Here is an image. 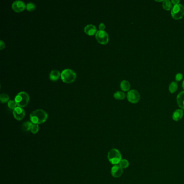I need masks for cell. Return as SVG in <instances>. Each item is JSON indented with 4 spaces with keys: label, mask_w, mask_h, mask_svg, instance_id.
<instances>
[{
    "label": "cell",
    "mask_w": 184,
    "mask_h": 184,
    "mask_svg": "<svg viewBox=\"0 0 184 184\" xmlns=\"http://www.w3.org/2000/svg\"><path fill=\"white\" fill-rule=\"evenodd\" d=\"M47 113L42 109H37L32 111L30 115V119L32 124H41L47 120Z\"/></svg>",
    "instance_id": "cell-1"
},
{
    "label": "cell",
    "mask_w": 184,
    "mask_h": 184,
    "mask_svg": "<svg viewBox=\"0 0 184 184\" xmlns=\"http://www.w3.org/2000/svg\"><path fill=\"white\" fill-rule=\"evenodd\" d=\"M77 75L74 71L70 69H65L62 71L61 78L65 83H72L75 81Z\"/></svg>",
    "instance_id": "cell-2"
},
{
    "label": "cell",
    "mask_w": 184,
    "mask_h": 184,
    "mask_svg": "<svg viewBox=\"0 0 184 184\" xmlns=\"http://www.w3.org/2000/svg\"><path fill=\"white\" fill-rule=\"evenodd\" d=\"M30 100V97L28 93L21 91L17 94L15 98V101L17 107H26L28 105Z\"/></svg>",
    "instance_id": "cell-3"
},
{
    "label": "cell",
    "mask_w": 184,
    "mask_h": 184,
    "mask_svg": "<svg viewBox=\"0 0 184 184\" xmlns=\"http://www.w3.org/2000/svg\"><path fill=\"white\" fill-rule=\"evenodd\" d=\"M107 158L112 164L118 165L122 160V154L119 150L112 148L108 153Z\"/></svg>",
    "instance_id": "cell-4"
},
{
    "label": "cell",
    "mask_w": 184,
    "mask_h": 184,
    "mask_svg": "<svg viewBox=\"0 0 184 184\" xmlns=\"http://www.w3.org/2000/svg\"><path fill=\"white\" fill-rule=\"evenodd\" d=\"M171 15L174 19H181L184 15V6L181 4L174 5L172 8Z\"/></svg>",
    "instance_id": "cell-5"
},
{
    "label": "cell",
    "mask_w": 184,
    "mask_h": 184,
    "mask_svg": "<svg viewBox=\"0 0 184 184\" xmlns=\"http://www.w3.org/2000/svg\"><path fill=\"white\" fill-rule=\"evenodd\" d=\"M95 37L97 41L101 44H107L109 41V35L105 31L98 30L95 35Z\"/></svg>",
    "instance_id": "cell-6"
},
{
    "label": "cell",
    "mask_w": 184,
    "mask_h": 184,
    "mask_svg": "<svg viewBox=\"0 0 184 184\" xmlns=\"http://www.w3.org/2000/svg\"><path fill=\"white\" fill-rule=\"evenodd\" d=\"M140 96L139 92L137 90H131L128 91L127 94V98L130 102L132 103H137L140 99Z\"/></svg>",
    "instance_id": "cell-7"
},
{
    "label": "cell",
    "mask_w": 184,
    "mask_h": 184,
    "mask_svg": "<svg viewBox=\"0 0 184 184\" xmlns=\"http://www.w3.org/2000/svg\"><path fill=\"white\" fill-rule=\"evenodd\" d=\"M11 7L13 10L16 13H20L25 10L26 5L24 2L21 0H16L13 2L11 5Z\"/></svg>",
    "instance_id": "cell-8"
},
{
    "label": "cell",
    "mask_w": 184,
    "mask_h": 184,
    "mask_svg": "<svg viewBox=\"0 0 184 184\" xmlns=\"http://www.w3.org/2000/svg\"><path fill=\"white\" fill-rule=\"evenodd\" d=\"M13 114L14 118L17 120H22L26 115L23 109L19 107H17L13 110Z\"/></svg>",
    "instance_id": "cell-9"
},
{
    "label": "cell",
    "mask_w": 184,
    "mask_h": 184,
    "mask_svg": "<svg viewBox=\"0 0 184 184\" xmlns=\"http://www.w3.org/2000/svg\"><path fill=\"white\" fill-rule=\"evenodd\" d=\"M111 173L112 176L115 178H119L122 175L123 169L119 165H114V166L111 168Z\"/></svg>",
    "instance_id": "cell-10"
},
{
    "label": "cell",
    "mask_w": 184,
    "mask_h": 184,
    "mask_svg": "<svg viewBox=\"0 0 184 184\" xmlns=\"http://www.w3.org/2000/svg\"><path fill=\"white\" fill-rule=\"evenodd\" d=\"M84 32L86 34L88 35L89 36H93L94 34L96 35L97 32V28L93 24H88L84 28Z\"/></svg>",
    "instance_id": "cell-11"
},
{
    "label": "cell",
    "mask_w": 184,
    "mask_h": 184,
    "mask_svg": "<svg viewBox=\"0 0 184 184\" xmlns=\"http://www.w3.org/2000/svg\"><path fill=\"white\" fill-rule=\"evenodd\" d=\"M61 73L57 70H52L49 74L50 79L52 81H57L60 77Z\"/></svg>",
    "instance_id": "cell-12"
},
{
    "label": "cell",
    "mask_w": 184,
    "mask_h": 184,
    "mask_svg": "<svg viewBox=\"0 0 184 184\" xmlns=\"http://www.w3.org/2000/svg\"><path fill=\"white\" fill-rule=\"evenodd\" d=\"M178 105L180 108L184 109V91L180 92L177 97Z\"/></svg>",
    "instance_id": "cell-13"
},
{
    "label": "cell",
    "mask_w": 184,
    "mask_h": 184,
    "mask_svg": "<svg viewBox=\"0 0 184 184\" xmlns=\"http://www.w3.org/2000/svg\"><path fill=\"white\" fill-rule=\"evenodd\" d=\"M183 115H184V113H183V111L182 110H177L174 112L173 115H172V118L175 121H178L182 118Z\"/></svg>",
    "instance_id": "cell-14"
},
{
    "label": "cell",
    "mask_w": 184,
    "mask_h": 184,
    "mask_svg": "<svg viewBox=\"0 0 184 184\" xmlns=\"http://www.w3.org/2000/svg\"><path fill=\"white\" fill-rule=\"evenodd\" d=\"M120 87L121 90L122 91H129L130 89V84L128 81L123 80L120 83Z\"/></svg>",
    "instance_id": "cell-15"
},
{
    "label": "cell",
    "mask_w": 184,
    "mask_h": 184,
    "mask_svg": "<svg viewBox=\"0 0 184 184\" xmlns=\"http://www.w3.org/2000/svg\"><path fill=\"white\" fill-rule=\"evenodd\" d=\"M115 98L118 100H123L125 97V94L122 91H117L114 94Z\"/></svg>",
    "instance_id": "cell-16"
},
{
    "label": "cell",
    "mask_w": 184,
    "mask_h": 184,
    "mask_svg": "<svg viewBox=\"0 0 184 184\" xmlns=\"http://www.w3.org/2000/svg\"><path fill=\"white\" fill-rule=\"evenodd\" d=\"M163 8L166 10H169L172 8V2L169 0H165L163 1Z\"/></svg>",
    "instance_id": "cell-17"
},
{
    "label": "cell",
    "mask_w": 184,
    "mask_h": 184,
    "mask_svg": "<svg viewBox=\"0 0 184 184\" xmlns=\"http://www.w3.org/2000/svg\"><path fill=\"white\" fill-rule=\"evenodd\" d=\"M178 89V84L175 82H172L171 83L169 84V91L171 93H174L176 92Z\"/></svg>",
    "instance_id": "cell-18"
},
{
    "label": "cell",
    "mask_w": 184,
    "mask_h": 184,
    "mask_svg": "<svg viewBox=\"0 0 184 184\" xmlns=\"http://www.w3.org/2000/svg\"><path fill=\"white\" fill-rule=\"evenodd\" d=\"M32 125V123L31 122L24 123L22 125V129L25 131H29L31 130Z\"/></svg>",
    "instance_id": "cell-19"
},
{
    "label": "cell",
    "mask_w": 184,
    "mask_h": 184,
    "mask_svg": "<svg viewBox=\"0 0 184 184\" xmlns=\"http://www.w3.org/2000/svg\"><path fill=\"white\" fill-rule=\"evenodd\" d=\"M10 97L6 94H2L0 95V101L2 103H5L8 102Z\"/></svg>",
    "instance_id": "cell-20"
},
{
    "label": "cell",
    "mask_w": 184,
    "mask_h": 184,
    "mask_svg": "<svg viewBox=\"0 0 184 184\" xmlns=\"http://www.w3.org/2000/svg\"><path fill=\"white\" fill-rule=\"evenodd\" d=\"M119 165L120 166V167L122 168L123 169H126L129 166V162L128 160L126 159H122L120 161V163L119 164Z\"/></svg>",
    "instance_id": "cell-21"
},
{
    "label": "cell",
    "mask_w": 184,
    "mask_h": 184,
    "mask_svg": "<svg viewBox=\"0 0 184 184\" xmlns=\"http://www.w3.org/2000/svg\"><path fill=\"white\" fill-rule=\"evenodd\" d=\"M36 6L35 4L32 2H29L26 4V9L27 10L29 11L34 10L36 9Z\"/></svg>",
    "instance_id": "cell-22"
},
{
    "label": "cell",
    "mask_w": 184,
    "mask_h": 184,
    "mask_svg": "<svg viewBox=\"0 0 184 184\" xmlns=\"http://www.w3.org/2000/svg\"><path fill=\"white\" fill-rule=\"evenodd\" d=\"M8 107L9 108H10V109H13V110L15 109L16 107H17V104L16 103L15 101H13V100H10L8 102Z\"/></svg>",
    "instance_id": "cell-23"
},
{
    "label": "cell",
    "mask_w": 184,
    "mask_h": 184,
    "mask_svg": "<svg viewBox=\"0 0 184 184\" xmlns=\"http://www.w3.org/2000/svg\"><path fill=\"white\" fill-rule=\"evenodd\" d=\"M31 132L33 134H36L39 132V126L38 124H32V127L31 128Z\"/></svg>",
    "instance_id": "cell-24"
},
{
    "label": "cell",
    "mask_w": 184,
    "mask_h": 184,
    "mask_svg": "<svg viewBox=\"0 0 184 184\" xmlns=\"http://www.w3.org/2000/svg\"><path fill=\"white\" fill-rule=\"evenodd\" d=\"M183 77V75L181 73H178L177 75H176V79L177 81H180L182 79Z\"/></svg>",
    "instance_id": "cell-25"
},
{
    "label": "cell",
    "mask_w": 184,
    "mask_h": 184,
    "mask_svg": "<svg viewBox=\"0 0 184 184\" xmlns=\"http://www.w3.org/2000/svg\"><path fill=\"white\" fill-rule=\"evenodd\" d=\"M105 28V26L104 24L103 23H101L99 24V30L104 31Z\"/></svg>",
    "instance_id": "cell-26"
},
{
    "label": "cell",
    "mask_w": 184,
    "mask_h": 184,
    "mask_svg": "<svg viewBox=\"0 0 184 184\" xmlns=\"http://www.w3.org/2000/svg\"><path fill=\"white\" fill-rule=\"evenodd\" d=\"M6 45H5V43H4L3 41H0V50L3 49L4 48H5Z\"/></svg>",
    "instance_id": "cell-27"
},
{
    "label": "cell",
    "mask_w": 184,
    "mask_h": 184,
    "mask_svg": "<svg viewBox=\"0 0 184 184\" xmlns=\"http://www.w3.org/2000/svg\"><path fill=\"white\" fill-rule=\"evenodd\" d=\"M171 2L174 4V5L179 4L180 1H179V0H172Z\"/></svg>",
    "instance_id": "cell-28"
},
{
    "label": "cell",
    "mask_w": 184,
    "mask_h": 184,
    "mask_svg": "<svg viewBox=\"0 0 184 184\" xmlns=\"http://www.w3.org/2000/svg\"><path fill=\"white\" fill-rule=\"evenodd\" d=\"M182 88H183V89H184V81H183V82H182Z\"/></svg>",
    "instance_id": "cell-29"
}]
</instances>
